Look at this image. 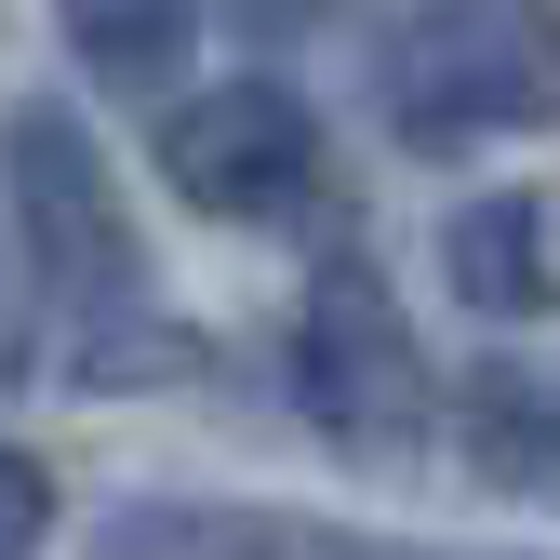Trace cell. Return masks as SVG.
<instances>
[{"label": "cell", "mask_w": 560, "mask_h": 560, "mask_svg": "<svg viewBox=\"0 0 560 560\" xmlns=\"http://www.w3.org/2000/svg\"><path fill=\"white\" fill-rule=\"evenodd\" d=\"M54 14H67V54L107 94H174L187 54H200V0H54Z\"/></svg>", "instance_id": "obj_7"}, {"label": "cell", "mask_w": 560, "mask_h": 560, "mask_svg": "<svg viewBox=\"0 0 560 560\" xmlns=\"http://www.w3.org/2000/svg\"><path fill=\"white\" fill-rule=\"evenodd\" d=\"M441 280H454L480 320H547V294H560V267H547V200L480 187L467 214L441 228Z\"/></svg>", "instance_id": "obj_6"}, {"label": "cell", "mask_w": 560, "mask_h": 560, "mask_svg": "<svg viewBox=\"0 0 560 560\" xmlns=\"http://www.w3.org/2000/svg\"><path fill=\"white\" fill-rule=\"evenodd\" d=\"M400 148H480V133L560 120V0H413L387 40Z\"/></svg>", "instance_id": "obj_1"}, {"label": "cell", "mask_w": 560, "mask_h": 560, "mask_svg": "<svg viewBox=\"0 0 560 560\" xmlns=\"http://www.w3.org/2000/svg\"><path fill=\"white\" fill-rule=\"evenodd\" d=\"M94 560H494V547H400V534H347L294 508H120Z\"/></svg>", "instance_id": "obj_5"}, {"label": "cell", "mask_w": 560, "mask_h": 560, "mask_svg": "<svg viewBox=\"0 0 560 560\" xmlns=\"http://www.w3.org/2000/svg\"><path fill=\"white\" fill-rule=\"evenodd\" d=\"M161 174L187 214H228V228H267L320 187V120L294 81H214V94H174L161 107Z\"/></svg>", "instance_id": "obj_4"}, {"label": "cell", "mask_w": 560, "mask_h": 560, "mask_svg": "<svg viewBox=\"0 0 560 560\" xmlns=\"http://www.w3.org/2000/svg\"><path fill=\"white\" fill-rule=\"evenodd\" d=\"M307 14H320V0H228V27H267V40H294Z\"/></svg>", "instance_id": "obj_9"}, {"label": "cell", "mask_w": 560, "mask_h": 560, "mask_svg": "<svg viewBox=\"0 0 560 560\" xmlns=\"http://www.w3.org/2000/svg\"><path fill=\"white\" fill-rule=\"evenodd\" d=\"M54 547V467L0 441V560H40Z\"/></svg>", "instance_id": "obj_8"}, {"label": "cell", "mask_w": 560, "mask_h": 560, "mask_svg": "<svg viewBox=\"0 0 560 560\" xmlns=\"http://www.w3.org/2000/svg\"><path fill=\"white\" fill-rule=\"evenodd\" d=\"M294 400H307V428L334 454H428L441 428V374H428V347H413L400 294H387V267L374 254H320L307 267V307H294Z\"/></svg>", "instance_id": "obj_2"}, {"label": "cell", "mask_w": 560, "mask_h": 560, "mask_svg": "<svg viewBox=\"0 0 560 560\" xmlns=\"http://www.w3.org/2000/svg\"><path fill=\"white\" fill-rule=\"evenodd\" d=\"M0 200H14L27 267L54 280L67 307H81V334H107L120 307H148V254H133L120 174H107V148L81 133V107L27 94L14 120H0Z\"/></svg>", "instance_id": "obj_3"}]
</instances>
